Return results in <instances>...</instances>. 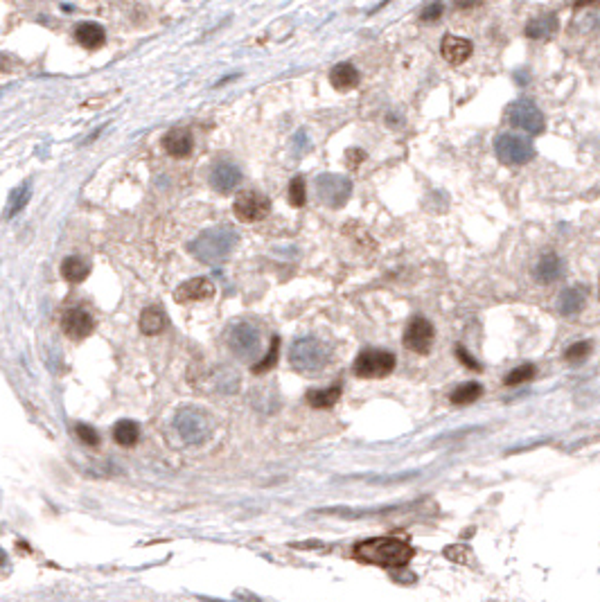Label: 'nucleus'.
<instances>
[{
  "label": "nucleus",
  "mask_w": 600,
  "mask_h": 602,
  "mask_svg": "<svg viewBox=\"0 0 600 602\" xmlns=\"http://www.w3.org/2000/svg\"><path fill=\"white\" fill-rule=\"evenodd\" d=\"M415 555L409 541L397 537H373L359 541L352 548V558L361 564L379 566V569H404Z\"/></svg>",
  "instance_id": "obj_1"
},
{
  "label": "nucleus",
  "mask_w": 600,
  "mask_h": 602,
  "mask_svg": "<svg viewBox=\"0 0 600 602\" xmlns=\"http://www.w3.org/2000/svg\"><path fill=\"white\" fill-rule=\"evenodd\" d=\"M235 241H237V235L233 233V230L226 228V226H219V228H210V230H205V233H201L197 239L192 241L190 251L201 262L215 264V262L226 260L230 253H233Z\"/></svg>",
  "instance_id": "obj_2"
},
{
  "label": "nucleus",
  "mask_w": 600,
  "mask_h": 602,
  "mask_svg": "<svg viewBox=\"0 0 600 602\" xmlns=\"http://www.w3.org/2000/svg\"><path fill=\"white\" fill-rule=\"evenodd\" d=\"M289 363L294 370H298V373H303V375H318L323 373V368L330 363V350L325 343H320L314 337L298 339L292 345Z\"/></svg>",
  "instance_id": "obj_3"
},
{
  "label": "nucleus",
  "mask_w": 600,
  "mask_h": 602,
  "mask_svg": "<svg viewBox=\"0 0 600 602\" xmlns=\"http://www.w3.org/2000/svg\"><path fill=\"white\" fill-rule=\"evenodd\" d=\"M174 426H176L179 435L183 438V443H188V445H201L215 431V422L210 415L194 407L181 409L174 418Z\"/></svg>",
  "instance_id": "obj_4"
},
{
  "label": "nucleus",
  "mask_w": 600,
  "mask_h": 602,
  "mask_svg": "<svg viewBox=\"0 0 600 602\" xmlns=\"http://www.w3.org/2000/svg\"><path fill=\"white\" fill-rule=\"evenodd\" d=\"M397 359L393 352L379 350V347H368L354 359V375L359 379H384L395 370Z\"/></svg>",
  "instance_id": "obj_5"
},
{
  "label": "nucleus",
  "mask_w": 600,
  "mask_h": 602,
  "mask_svg": "<svg viewBox=\"0 0 600 602\" xmlns=\"http://www.w3.org/2000/svg\"><path fill=\"white\" fill-rule=\"evenodd\" d=\"M494 152L503 165H526L535 158V147L528 138L517 133H501L494 143Z\"/></svg>",
  "instance_id": "obj_6"
},
{
  "label": "nucleus",
  "mask_w": 600,
  "mask_h": 602,
  "mask_svg": "<svg viewBox=\"0 0 600 602\" xmlns=\"http://www.w3.org/2000/svg\"><path fill=\"white\" fill-rule=\"evenodd\" d=\"M352 194V183L341 174H320L316 179V196L328 207H343Z\"/></svg>",
  "instance_id": "obj_7"
},
{
  "label": "nucleus",
  "mask_w": 600,
  "mask_h": 602,
  "mask_svg": "<svg viewBox=\"0 0 600 602\" xmlns=\"http://www.w3.org/2000/svg\"><path fill=\"white\" fill-rule=\"evenodd\" d=\"M508 122H510L512 126H517V129H522L530 136H539L541 131H544V115H541V111L537 109L535 102L530 100H517L512 102L510 107H508Z\"/></svg>",
  "instance_id": "obj_8"
},
{
  "label": "nucleus",
  "mask_w": 600,
  "mask_h": 602,
  "mask_svg": "<svg viewBox=\"0 0 600 602\" xmlns=\"http://www.w3.org/2000/svg\"><path fill=\"white\" fill-rule=\"evenodd\" d=\"M228 345L239 359H253L262 347V337L251 323H235L228 332Z\"/></svg>",
  "instance_id": "obj_9"
},
{
  "label": "nucleus",
  "mask_w": 600,
  "mask_h": 602,
  "mask_svg": "<svg viewBox=\"0 0 600 602\" xmlns=\"http://www.w3.org/2000/svg\"><path fill=\"white\" fill-rule=\"evenodd\" d=\"M433 341H436V327L431 323L422 316L411 318L407 332H404V345L415 354H429Z\"/></svg>",
  "instance_id": "obj_10"
},
{
  "label": "nucleus",
  "mask_w": 600,
  "mask_h": 602,
  "mask_svg": "<svg viewBox=\"0 0 600 602\" xmlns=\"http://www.w3.org/2000/svg\"><path fill=\"white\" fill-rule=\"evenodd\" d=\"M271 210V201L260 192H241L235 199V215L241 219V222H260L269 215Z\"/></svg>",
  "instance_id": "obj_11"
},
{
  "label": "nucleus",
  "mask_w": 600,
  "mask_h": 602,
  "mask_svg": "<svg viewBox=\"0 0 600 602\" xmlns=\"http://www.w3.org/2000/svg\"><path fill=\"white\" fill-rule=\"evenodd\" d=\"M61 327L66 332V337H71L75 341L86 339L90 332H93V316L88 314L82 307H73L68 309L64 318H61Z\"/></svg>",
  "instance_id": "obj_12"
},
{
  "label": "nucleus",
  "mask_w": 600,
  "mask_h": 602,
  "mask_svg": "<svg viewBox=\"0 0 600 602\" xmlns=\"http://www.w3.org/2000/svg\"><path fill=\"white\" fill-rule=\"evenodd\" d=\"M192 147H194V138L188 129H183V126H179V129H172L165 133L163 138V149L174 158H186L192 154Z\"/></svg>",
  "instance_id": "obj_13"
},
{
  "label": "nucleus",
  "mask_w": 600,
  "mask_h": 602,
  "mask_svg": "<svg viewBox=\"0 0 600 602\" xmlns=\"http://www.w3.org/2000/svg\"><path fill=\"white\" fill-rule=\"evenodd\" d=\"M215 296V284L208 277H192L176 289L179 303H194V300H205Z\"/></svg>",
  "instance_id": "obj_14"
},
{
  "label": "nucleus",
  "mask_w": 600,
  "mask_h": 602,
  "mask_svg": "<svg viewBox=\"0 0 600 602\" xmlns=\"http://www.w3.org/2000/svg\"><path fill=\"white\" fill-rule=\"evenodd\" d=\"M210 181H212V185L215 188L222 192V194H228V192H233L237 185H239V181H241V171H239V167L237 165H233V163H226V160H222V163H217L215 167H212V176H210Z\"/></svg>",
  "instance_id": "obj_15"
},
{
  "label": "nucleus",
  "mask_w": 600,
  "mask_h": 602,
  "mask_svg": "<svg viewBox=\"0 0 600 602\" xmlns=\"http://www.w3.org/2000/svg\"><path fill=\"white\" fill-rule=\"evenodd\" d=\"M440 52L445 56V61H449L452 66H458V64H463V61L469 59L472 43L467 39H460V37H454V34H447V37L443 39Z\"/></svg>",
  "instance_id": "obj_16"
},
{
  "label": "nucleus",
  "mask_w": 600,
  "mask_h": 602,
  "mask_svg": "<svg viewBox=\"0 0 600 602\" xmlns=\"http://www.w3.org/2000/svg\"><path fill=\"white\" fill-rule=\"evenodd\" d=\"M75 39L86 50H100L107 43V32H104L100 23H79L75 30Z\"/></svg>",
  "instance_id": "obj_17"
},
{
  "label": "nucleus",
  "mask_w": 600,
  "mask_h": 602,
  "mask_svg": "<svg viewBox=\"0 0 600 602\" xmlns=\"http://www.w3.org/2000/svg\"><path fill=\"white\" fill-rule=\"evenodd\" d=\"M330 84L341 92L352 90L359 86V71L352 64H337L330 73Z\"/></svg>",
  "instance_id": "obj_18"
},
{
  "label": "nucleus",
  "mask_w": 600,
  "mask_h": 602,
  "mask_svg": "<svg viewBox=\"0 0 600 602\" xmlns=\"http://www.w3.org/2000/svg\"><path fill=\"white\" fill-rule=\"evenodd\" d=\"M558 16L556 14H541L535 16L533 20H528L526 25V37L528 39H551L553 34L558 32Z\"/></svg>",
  "instance_id": "obj_19"
},
{
  "label": "nucleus",
  "mask_w": 600,
  "mask_h": 602,
  "mask_svg": "<svg viewBox=\"0 0 600 602\" xmlns=\"http://www.w3.org/2000/svg\"><path fill=\"white\" fill-rule=\"evenodd\" d=\"M167 327V316H165V309L163 307H147L143 309L140 314V330L147 337H154V334H160Z\"/></svg>",
  "instance_id": "obj_20"
},
{
  "label": "nucleus",
  "mask_w": 600,
  "mask_h": 602,
  "mask_svg": "<svg viewBox=\"0 0 600 602\" xmlns=\"http://www.w3.org/2000/svg\"><path fill=\"white\" fill-rule=\"evenodd\" d=\"M560 275H562V260L556 255V253H546V255L539 258V262L535 266V277L539 282L551 284V282H556Z\"/></svg>",
  "instance_id": "obj_21"
},
{
  "label": "nucleus",
  "mask_w": 600,
  "mask_h": 602,
  "mask_svg": "<svg viewBox=\"0 0 600 602\" xmlns=\"http://www.w3.org/2000/svg\"><path fill=\"white\" fill-rule=\"evenodd\" d=\"M341 392H343L341 384H334V386L323 388V390L314 388V390L307 392V402H309V407H314V409H330V407H334V404L339 402Z\"/></svg>",
  "instance_id": "obj_22"
},
{
  "label": "nucleus",
  "mask_w": 600,
  "mask_h": 602,
  "mask_svg": "<svg viewBox=\"0 0 600 602\" xmlns=\"http://www.w3.org/2000/svg\"><path fill=\"white\" fill-rule=\"evenodd\" d=\"M90 264L82 258H66L61 262V277L68 282H82L88 277Z\"/></svg>",
  "instance_id": "obj_23"
},
{
  "label": "nucleus",
  "mask_w": 600,
  "mask_h": 602,
  "mask_svg": "<svg viewBox=\"0 0 600 602\" xmlns=\"http://www.w3.org/2000/svg\"><path fill=\"white\" fill-rule=\"evenodd\" d=\"M113 440L122 447H133L138 440H140V426L133 420H122L115 424L113 429Z\"/></svg>",
  "instance_id": "obj_24"
},
{
  "label": "nucleus",
  "mask_w": 600,
  "mask_h": 602,
  "mask_svg": "<svg viewBox=\"0 0 600 602\" xmlns=\"http://www.w3.org/2000/svg\"><path fill=\"white\" fill-rule=\"evenodd\" d=\"M584 307V291L580 287H573V289H567V291L562 294L560 298V311L564 316H575L580 314Z\"/></svg>",
  "instance_id": "obj_25"
},
{
  "label": "nucleus",
  "mask_w": 600,
  "mask_h": 602,
  "mask_svg": "<svg viewBox=\"0 0 600 602\" xmlns=\"http://www.w3.org/2000/svg\"><path fill=\"white\" fill-rule=\"evenodd\" d=\"M481 395H483V386L476 384V381H467V384H460L452 392V404L454 407H467V404H474Z\"/></svg>",
  "instance_id": "obj_26"
},
{
  "label": "nucleus",
  "mask_w": 600,
  "mask_h": 602,
  "mask_svg": "<svg viewBox=\"0 0 600 602\" xmlns=\"http://www.w3.org/2000/svg\"><path fill=\"white\" fill-rule=\"evenodd\" d=\"M30 201V183H23L20 188H16V192L11 194V201H9V210H7V217H16L23 207L28 205Z\"/></svg>",
  "instance_id": "obj_27"
},
{
  "label": "nucleus",
  "mask_w": 600,
  "mask_h": 602,
  "mask_svg": "<svg viewBox=\"0 0 600 602\" xmlns=\"http://www.w3.org/2000/svg\"><path fill=\"white\" fill-rule=\"evenodd\" d=\"M278 347H280V339H278V337H273V341H271V350L267 352V356H264L260 363H256V368H253V373H256V375H262V373H267V370L275 368V363H278V354H280Z\"/></svg>",
  "instance_id": "obj_28"
},
{
  "label": "nucleus",
  "mask_w": 600,
  "mask_h": 602,
  "mask_svg": "<svg viewBox=\"0 0 600 602\" xmlns=\"http://www.w3.org/2000/svg\"><path fill=\"white\" fill-rule=\"evenodd\" d=\"M535 377V366H530V363H524V366H519V368H515L510 375L505 377V386H522V384H526L528 379H533Z\"/></svg>",
  "instance_id": "obj_29"
},
{
  "label": "nucleus",
  "mask_w": 600,
  "mask_h": 602,
  "mask_svg": "<svg viewBox=\"0 0 600 602\" xmlns=\"http://www.w3.org/2000/svg\"><path fill=\"white\" fill-rule=\"evenodd\" d=\"M307 201V190H305V179L303 176H296L289 183V203L294 207H303Z\"/></svg>",
  "instance_id": "obj_30"
},
{
  "label": "nucleus",
  "mask_w": 600,
  "mask_h": 602,
  "mask_svg": "<svg viewBox=\"0 0 600 602\" xmlns=\"http://www.w3.org/2000/svg\"><path fill=\"white\" fill-rule=\"evenodd\" d=\"M589 350H592V343H587V341L573 343L569 350H567V354H564V359H567V361H571V363H578V361H582L587 354H589Z\"/></svg>",
  "instance_id": "obj_31"
},
{
  "label": "nucleus",
  "mask_w": 600,
  "mask_h": 602,
  "mask_svg": "<svg viewBox=\"0 0 600 602\" xmlns=\"http://www.w3.org/2000/svg\"><path fill=\"white\" fill-rule=\"evenodd\" d=\"M75 433H77V438L82 440L84 445H90V447H97V445H100V435H97V431L93 429V426L77 424V426H75Z\"/></svg>",
  "instance_id": "obj_32"
},
{
  "label": "nucleus",
  "mask_w": 600,
  "mask_h": 602,
  "mask_svg": "<svg viewBox=\"0 0 600 602\" xmlns=\"http://www.w3.org/2000/svg\"><path fill=\"white\" fill-rule=\"evenodd\" d=\"M440 14H443V3H440V0H431V3H426L424 9L420 11V20L433 23V20L440 18Z\"/></svg>",
  "instance_id": "obj_33"
},
{
  "label": "nucleus",
  "mask_w": 600,
  "mask_h": 602,
  "mask_svg": "<svg viewBox=\"0 0 600 602\" xmlns=\"http://www.w3.org/2000/svg\"><path fill=\"white\" fill-rule=\"evenodd\" d=\"M456 354H458V359H460V361H463L469 370H481V368H479V363H476L474 359H472V356L467 354V350H465L463 345H458V347H456Z\"/></svg>",
  "instance_id": "obj_34"
},
{
  "label": "nucleus",
  "mask_w": 600,
  "mask_h": 602,
  "mask_svg": "<svg viewBox=\"0 0 600 602\" xmlns=\"http://www.w3.org/2000/svg\"><path fill=\"white\" fill-rule=\"evenodd\" d=\"M345 158H348L350 167H356V165H359L361 160L366 158V154L361 152V149H350V152H348V156H345Z\"/></svg>",
  "instance_id": "obj_35"
},
{
  "label": "nucleus",
  "mask_w": 600,
  "mask_h": 602,
  "mask_svg": "<svg viewBox=\"0 0 600 602\" xmlns=\"http://www.w3.org/2000/svg\"><path fill=\"white\" fill-rule=\"evenodd\" d=\"M479 3V0H454V7L456 9H469V7H474Z\"/></svg>",
  "instance_id": "obj_36"
},
{
  "label": "nucleus",
  "mask_w": 600,
  "mask_h": 602,
  "mask_svg": "<svg viewBox=\"0 0 600 602\" xmlns=\"http://www.w3.org/2000/svg\"><path fill=\"white\" fill-rule=\"evenodd\" d=\"M589 5H600V0H575V7H589Z\"/></svg>",
  "instance_id": "obj_37"
},
{
  "label": "nucleus",
  "mask_w": 600,
  "mask_h": 602,
  "mask_svg": "<svg viewBox=\"0 0 600 602\" xmlns=\"http://www.w3.org/2000/svg\"><path fill=\"white\" fill-rule=\"evenodd\" d=\"M598 298H600V284H598Z\"/></svg>",
  "instance_id": "obj_38"
},
{
  "label": "nucleus",
  "mask_w": 600,
  "mask_h": 602,
  "mask_svg": "<svg viewBox=\"0 0 600 602\" xmlns=\"http://www.w3.org/2000/svg\"><path fill=\"white\" fill-rule=\"evenodd\" d=\"M0 560H3V555H0Z\"/></svg>",
  "instance_id": "obj_39"
}]
</instances>
